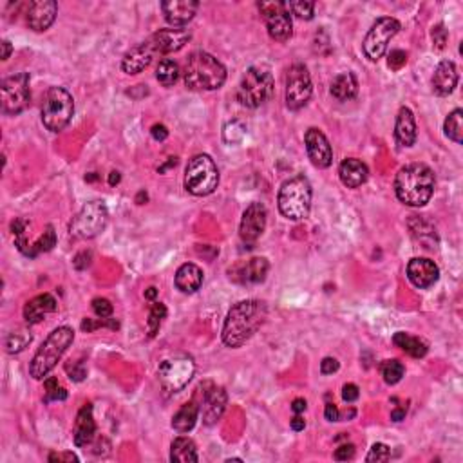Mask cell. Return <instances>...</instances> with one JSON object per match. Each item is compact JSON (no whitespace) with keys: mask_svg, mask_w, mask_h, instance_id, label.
Instances as JSON below:
<instances>
[{"mask_svg":"<svg viewBox=\"0 0 463 463\" xmlns=\"http://www.w3.org/2000/svg\"><path fill=\"white\" fill-rule=\"evenodd\" d=\"M353 456H355V445L351 444L340 445V447L335 451V459H337V462H348V459H353Z\"/></svg>","mask_w":463,"mask_h":463,"instance_id":"681fc988","label":"cell"},{"mask_svg":"<svg viewBox=\"0 0 463 463\" xmlns=\"http://www.w3.org/2000/svg\"><path fill=\"white\" fill-rule=\"evenodd\" d=\"M261 15L266 20L268 35L277 42H286L293 33L290 9L286 2H261Z\"/></svg>","mask_w":463,"mask_h":463,"instance_id":"5bb4252c","label":"cell"},{"mask_svg":"<svg viewBox=\"0 0 463 463\" xmlns=\"http://www.w3.org/2000/svg\"><path fill=\"white\" fill-rule=\"evenodd\" d=\"M219 184V170L208 154H197L184 169V189L192 196H210Z\"/></svg>","mask_w":463,"mask_h":463,"instance_id":"52a82bcc","label":"cell"},{"mask_svg":"<svg viewBox=\"0 0 463 463\" xmlns=\"http://www.w3.org/2000/svg\"><path fill=\"white\" fill-rule=\"evenodd\" d=\"M456 83H458V71L454 63L451 60L439 62L432 75V90L438 96H447L454 90Z\"/></svg>","mask_w":463,"mask_h":463,"instance_id":"d4e9b609","label":"cell"},{"mask_svg":"<svg viewBox=\"0 0 463 463\" xmlns=\"http://www.w3.org/2000/svg\"><path fill=\"white\" fill-rule=\"evenodd\" d=\"M380 373H382V377H384L385 384L395 385L402 380V377H404V373H405V368L400 360L392 358V360L382 362Z\"/></svg>","mask_w":463,"mask_h":463,"instance_id":"8d00e7d4","label":"cell"},{"mask_svg":"<svg viewBox=\"0 0 463 463\" xmlns=\"http://www.w3.org/2000/svg\"><path fill=\"white\" fill-rule=\"evenodd\" d=\"M120 180H122V176H120V172H110L109 174V184H110V187H114V184H118Z\"/></svg>","mask_w":463,"mask_h":463,"instance_id":"6125c7cd","label":"cell"},{"mask_svg":"<svg viewBox=\"0 0 463 463\" xmlns=\"http://www.w3.org/2000/svg\"><path fill=\"white\" fill-rule=\"evenodd\" d=\"M244 136H246V127L241 122H237V120L224 125L223 137L227 143H239Z\"/></svg>","mask_w":463,"mask_h":463,"instance_id":"ab89813d","label":"cell"},{"mask_svg":"<svg viewBox=\"0 0 463 463\" xmlns=\"http://www.w3.org/2000/svg\"><path fill=\"white\" fill-rule=\"evenodd\" d=\"M405 411H407V409H405V407L395 409V411H391V418H392V420H395V422H402V420H404Z\"/></svg>","mask_w":463,"mask_h":463,"instance_id":"94428289","label":"cell"},{"mask_svg":"<svg viewBox=\"0 0 463 463\" xmlns=\"http://www.w3.org/2000/svg\"><path fill=\"white\" fill-rule=\"evenodd\" d=\"M75 114L73 96L63 87H51L46 93L42 105V123L51 132H60L66 129Z\"/></svg>","mask_w":463,"mask_h":463,"instance_id":"ba28073f","label":"cell"},{"mask_svg":"<svg viewBox=\"0 0 463 463\" xmlns=\"http://www.w3.org/2000/svg\"><path fill=\"white\" fill-rule=\"evenodd\" d=\"M228 404V395L223 387L210 384V389L203 392V404H201L199 412L203 416L204 425L217 424L221 416H223L224 409Z\"/></svg>","mask_w":463,"mask_h":463,"instance_id":"ffe728a7","label":"cell"},{"mask_svg":"<svg viewBox=\"0 0 463 463\" xmlns=\"http://www.w3.org/2000/svg\"><path fill=\"white\" fill-rule=\"evenodd\" d=\"M407 277L416 288L427 290L438 281L439 270L435 261L425 259V257H415L407 264Z\"/></svg>","mask_w":463,"mask_h":463,"instance_id":"44dd1931","label":"cell"},{"mask_svg":"<svg viewBox=\"0 0 463 463\" xmlns=\"http://www.w3.org/2000/svg\"><path fill=\"white\" fill-rule=\"evenodd\" d=\"M58 304L56 298L49 293H42L38 297L31 298L24 308V318L28 324H38L43 321V317L49 313H55Z\"/></svg>","mask_w":463,"mask_h":463,"instance_id":"4316f807","label":"cell"},{"mask_svg":"<svg viewBox=\"0 0 463 463\" xmlns=\"http://www.w3.org/2000/svg\"><path fill=\"white\" fill-rule=\"evenodd\" d=\"M49 462L73 463V462H78V456L73 454V452H53V454H49Z\"/></svg>","mask_w":463,"mask_h":463,"instance_id":"db71d44e","label":"cell"},{"mask_svg":"<svg viewBox=\"0 0 463 463\" xmlns=\"http://www.w3.org/2000/svg\"><path fill=\"white\" fill-rule=\"evenodd\" d=\"M73 340H75V331L69 326H60L53 330L33 357L31 364H29V375L35 380H43L55 369L63 353L69 350Z\"/></svg>","mask_w":463,"mask_h":463,"instance_id":"277c9868","label":"cell"},{"mask_svg":"<svg viewBox=\"0 0 463 463\" xmlns=\"http://www.w3.org/2000/svg\"><path fill=\"white\" fill-rule=\"evenodd\" d=\"M324 416H326L328 422H338V418H340V412H338L337 405H335V404H326V411H324Z\"/></svg>","mask_w":463,"mask_h":463,"instance_id":"9f6ffc18","label":"cell"},{"mask_svg":"<svg viewBox=\"0 0 463 463\" xmlns=\"http://www.w3.org/2000/svg\"><path fill=\"white\" fill-rule=\"evenodd\" d=\"M66 371L69 373V377L76 382H82L83 378L87 377V371H85V368H83V362H73V368H71V364H67Z\"/></svg>","mask_w":463,"mask_h":463,"instance_id":"c3c4849f","label":"cell"},{"mask_svg":"<svg viewBox=\"0 0 463 463\" xmlns=\"http://www.w3.org/2000/svg\"><path fill=\"white\" fill-rule=\"evenodd\" d=\"M156 295H157V290L156 288H149V290L145 291V298H149V301H152V298H156Z\"/></svg>","mask_w":463,"mask_h":463,"instance_id":"be15d7a7","label":"cell"},{"mask_svg":"<svg viewBox=\"0 0 463 463\" xmlns=\"http://www.w3.org/2000/svg\"><path fill=\"white\" fill-rule=\"evenodd\" d=\"M405 63H407V53L405 51H402V49H395V51L389 53L387 66L391 67L392 71H398V69H402Z\"/></svg>","mask_w":463,"mask_h":463,"instance_id":"bcb514c9","label":"cell"},{"mask_svg":"<svg viewBox=\"0 0 463 463\" xmlns=\"http://www.w3.org/2000/svg\"><path fill=\"white\" fill-rule=\"evenodd\" d=\"M291 409H293V412L301 415V412L306 411V400H304V398H295L293 404H291Z\"/></svg>","mask_w":463,"mask_h":463,"instance_id":"6f0895ef","label":"cell"},{"mask_svg":"<svg viewBox=\"0 0 463 463\" xmlns=\"http://www.w3.org/2000/svg\"><path fill=\"white\" fill-rule=\"evenodd\" d=\"M190 36L192 35L187 29H160L152 36H149L147 42L160 55H169V53H176L183 49L184 43H189Z\"/></svg>","mask_w":463,"mask_h":463,"instance_id":"e0dca14e","label":"cell"},{"mask_svg":"<svg viewBox=\"0 0 463 463\" xmlns=\"http://www.w3.org/2000/svg\"><path fill=\"white\" fill-rule=\"evenodd\" d=\"M313 85L308 67L304 63H293L286 73V105L290 110L303 109L311 98Z\"/></svg>","mask_w":463,"mask_h":463,"instance_id":"4fadbf2b","label":"cell"},{"mask_svg":"<svg viewBox=\"0 0 463 463\" xmlns=\"http://www.w3.org/2000/svg\"><path fill=\"white\" fill-rule=\"evenodd\" d=\"M304 143H306L308 157L317 169H328L333 163V150H331L326 134L322 130L315 127L308 129L304 134Z\"/></svg>","mask_w":463,"mask_h":463,"instance_id":"9a60e30c","label":"cell"},{"mask_svg":"<svg viewBox=\"0 0 463 463\" xmlns=\"http://www.w3.org/2000/svg\"><path fill=\"white\" fill-rule=\"evenodd\" d=\"M444 130H445V136H447L449 140H452L454 143L463 142V110L462 109H454L451 114H449L447 118H445Z\"/></svg>","mask_w":463,"mask_h":463,"instance_id":"836d02e7","label":"cell"},{"mask_svg":"<svg viewBox=\"0 0 463 463\" xmlns=\"http://www.w3.org/2000/svg\"><path fill=\"white\" fill-rule=\"evenodd\" d=\"M358 397H360V392H358V387L355 384H345L342 387V398H344V402H355Z\"/></svg>","mask_w":463,"mask_h":463,"instance_id":"816d5d0a","label":"cell"},{"mask_svg":"<svg viewBox=\"0 0 463 463\" xmlns=\"http://www.w3.org/2000/svg\"><path fill=\"white\" fill-rule=\"evenodd\" d=\"M286 4H288V9H290V13L297 15L298 19H304V20L313 19V9H315L313 2L301 0V2H286Z\"/></svg>","mask_w":463,"mask_h":463,"instance_id":"60d3db41","label":"cell"},{"mask_svg":"<svg viewBox=\"0 0 463 463\" xmlns=\"http://www.w3.org/2000/svg\"><path fill=\"white\" fill-rule=\"evenodd\" d=\"M167 317V308L163 303H154L152 308L149 311V321H147V328H149V337H156V333L160 331L161 324Z\"/></svg>","mask_w":463,"mask_h":463,"instance_id":"f35d334b","label":"cell"},{"mask_svg":"<svg viewBox=\"0 0 463 463\" xmlns=\"http://www.w3.org/2000/svg\"><path fill=\"white\" fill-rule=\"evenodd\" d=\"M274 76L266 67H250L237 87V102L248 109H257L274 96Z\"/></svg>","mask_w":463,"mask_h":463,"instance_id":"8992f818","label":"cell"},{"mask_svg":"<svg viewBox=\"0 0 463 463\" xmlns=\"http://www.w3.org/2000/svg\"><path fill=\"white\" fill-rule=\"evenodd\" d=\"M266 217L268 212L263 203H251L244 210L243 219H241L239 224V236L243 243H256L263 236L264 228H266Z\"/></svg>","mask_w":463,"mask_h":463,"instance_id":"2e32d148","label":"cell"},{"mask_svg":"<svg viewBox=\"0 0 463 463\" xmlns=\"http://www.w3.org/2000/svg\"><path fill=\"white\" fill-rule=\"evenodd\" d=\"M338 368H340V364H338L337 358H333V357H326L324 360L321 362V373L322 375L337 373Z\"/></svg>","mask_w":463,"mask_h":463,"instance_id":"f907efd6","label":"cell"},{"mask_svg":"<svg viewBox=\"0 0 463 463\" xmlns=\"http://www.w3.org/2000/svg\"><path fill=\"white\" fill-rule=\"evenodd\" d=\"M93 311H95L100 318H109L110 315H113V304H110L107 298L96 297L95 301H93Z\"/></svg>","mask_w":463,"mask_h":463,"instance_id":"f6af8a7d","label":"cell"},{"mask_svg":"<svg viewBox=\"0 0 463 463\" xmlns=\"http://www.w3.org/2000/svg\"><path fill=\"white\" fill-rule=\"evenodd\" d=\"M107 221H109V210H107L105 203L103 201H90V203L83 204L78 216L73 219L69 232L75 239H93L105 230Z\"/></svg>","mask_w":463,"mask_h":463,"instance_id":"9c48e42d","label":"cell"},{"mask_svg":"<svg viewBox=\"0 0 463 463\" xmlns=\"http://www.w3.org/2000/svg\"><path fill=\"white\" fill-rule=\"evenodd\" d=\"M96 435V422L95 416H93V405L85 404L78 411V416H76L75 422V435H73V439H75L76 447H83V445L90 444L93 438Z\"/></svg>","mask_w":463,"mask_h":463,"instance_id":"cb8c5ba5","label":"cell"},{"mask_svg":"<svg viewBox=\"0 0 463 463\" xmlns=\"http://www.w3.org/2000/svg\"><path fill=\"white\" fill-rule=\"evenodd\" d=\"M150 134H152V137L156 140V142H165L167 137H169V130H167V127L163 125V123H156V125H152Z\"/></svg>","mask_w":463,"mask_h":463,"instance_id":"f5cc1de1","label":"cell"},{"mask_svg":"<svg viewBox=\"0 0 463 463\" xmlns=\"http://www.w3.org/2000/svg\"><path fill=\"white\" fill-rule=\"evenodd\" d=\"M391 458V449L387 447L385 444H375L369 451V454L365 456V462H387Z\"/></svg>","mask_w":463,"mask_h":463,"instance_id":"ee69618b","label":"cell"},{"mask_svg":"<svg viewBox=\"0 0 463 463\" xmlns=\"http://www.w3.org/2000/svg\"><path fill=\"white\" fill-rule=\"evenodd\" d=\"M395 137L398 145L412 147L416 142V122L415 114L409 107H402L397 116V125H395Z\"/></svg>","mask_w":463,"mask_h":463,"instance_id":"83f0119b","label":"cell"},{"mask_svg":"<svg viewBox=\"0 0 463 463\" xmlns=\"http://www.w3.org/2000/svg\"><path fill=\"white\" fill-rule=\"evenodd\" d=\"M13 48H11V42L9 40H2V60H8L9 55H11Z\"/></svg>","mask_w":463,"mask_h":463,"instance_id":"91938a15","label":"cell"},{"mask_svg":"<svg viewBox=\"0 0 463 463\" xmlns=\"http://www.w3.org/2000/svg\"><path fill=\"white\" fill-rule=\"evenodd\" d=\"M156 78L161 85H174L177 82V78H180V66L174 60L163 58L156 69Z\"/></svg>","mask_w":463,"mask_h":463,"instance_id":"e575fe53","label":"cell"},{"mask_svg":"<svg viewBox=\"0 0 463 463\" xmlns=\"http://www.w3.org/2000/svg\"><path fill=\"white\" fill-rule=\"evenodd\" d=\"M184 85L192 90H216L227 82V69L216 56L204 51L192 53L184 63Z\"/></svg>","mask_w":463,"mask_h":463,"instance_id":"3957f363","label":"cell"},{"mask_svg":"<svg viewBox=\"0 0 463 463\" xmlns=\"http://www.w3.org/2000/svg\"><path fill=\"white\" fill-rule=\"evenodd\" d=\"M197 447L194 439L187 436H180L170 445V462L174 463H196L197 462Z\"/></svg>","mask_w":463,"mask_h":463,"instance_id":"4dcf8cb0","label":"cell"},{"mask_svg":"<svg viewBox=\"0 0 463 463\" xmlns=\"http://www.w3.org/2000/svg\"><path fill=\"white\" fill-rule=\"evenodd\" d=\"M199 416V405L196 402H187L181 405L180 411L172 416V427L177 432H189L192 431L194 425Z\"/></svg>","mask_w":463,"mask_h":463,"instance_id":"1f68e13d","label":"cell"},{"mask_svg":"<svg viewBox=\"0 0 463 463\" xmlns=\"http://www.w3.org/2000/svg\"><path fill=\"white\" fill-rule=\"evenodd\" d=\"M338 176H340V181L348 189H358V187H362L368 181L369 170L365 167V163H362L360 160L348 157L338 167Z\"/></svg>","mask_w":463,"mask_h":463,"instance_id":"484cf974","label":"cell"},{"mask_svg":"<svg viewBox=\"0 0 463 463\" xmlns=\"http://www.w3.org/2000/svg\"><path fill=\"white\" fill-rule=\"evenodd\" d=\"M0 90H2V113L8 116L20 114L31 102L28 73H16L4 78Z\"/></svg>","mask_w":463,"mask_h":463,"instance_id":"8fae6325","label":"cell"},{"mask_svg":"<svg viewBox=\"0 0 463 463\" xmlns=\"http://www.w3.org/2000/svg\"><path fill=\"white\" fill-rule=\"evenodd\" d=\"M58 15V4L55 0H35L28 9V26L36 33L48 31Z\"/></svg>","mask_w":463,"mask_h":463,"instance_id":"ac0fdd59","label":"cell"},{"mask_svg":"<svg viewBox=\"0 0 463 463\" xmlns=\"http://www.w3.org/2000/svg\"><path fill=\"white\" fill-rule=\"evenodd\" d=\"M306 427V422H304L303 416H295V418H291V429L293 431H303V429Z\"/></svg>","mask_w":463,"mask_h":463,"instance_id":"680465c9","label":"cell"},{"mask_svg":"<svg viewBox=\"0 0 463 463\" xmlns=\"http://www.w3.org/2000/svg\"><path fill=\"white\" fill-rule=\"evenodd\" d=\"M157 53L154 51L152 46L145 40V42H142L140 46L130 49L129 53H125V56H123L122 60L123 73H127V75H140V73L145 71L147 67L152 63Z\"/></svg>","mask_w":463,"mask_h":463,"instance_id":"7402d4cb","label":"cell"},{"mask_svg":"<svg viewBox=\"0 0 463 463\" xmlns=\"http://www.w3.org/2000/svg\"><path fill=\"white\" fill-rule=\"evenodd\" d=\"M270 264L264 257H251L246 263L236 264L230 270V279L239 284H259L266 279Z\"/></svg>","mask_w":463,"mask_h":463,"instance_id":"d6986e66","label":"cell"},{"mask_svg":"<svg viewBox=\"0 0 463 463\" xmlns=\"http://www.w3.org/2000/svg\"><path fill=\"white\" fill-rule=\"evenodd\" d=\"M435 172L424 163H411L398 170L395 194L407 207H424L435 194Z\"/></svg>","mask_w":463,"mask_h":463,"instance_id":"7a4b0ae2","label":"cell"},{"mask_svg":"<svg viewBox=\"0 0 463 463\" xmlns=\"http://www.w3.org/2000/svg\"><path fill=\"white\" fill-rule=\"evenodd\" d=\"M400 31V22L391 16L378 19L364 38V53L371 62H378L385 55L389 40Z\"/></svg>","mask_w":463,"mask_h":463,"instance_id":"7c38bea8","label":"cell"},{"mask_svg":"<svg viewBox=\"0 0 463 463\" xmlns=\"http://www.w3.org/2000/svg\"><path fill=\"white\" fill-rule=\"evenodd\" d=\"M199 4L194 0H169L161 2V11L165 15V20L172 26H184L196 16Z\"/></svg>","mask_w":463,"mask_h":463,"instance_id":"603a6c76","label":"cell"},{"mask_svg":"<svg viewBox=\"0 0 463 463\" xmlns=\"http://www.w3.org/2000/svg\"><path fill=\"white\" fill-rule=\"evenodd\" d=\"M194 373H196V364L189 355H174L165 358L157 368L160 384L167 392H180L192 380Z\"/></svg>","mask_w":463,"mask_h":463,"instance_id":"30bf717a","label":"cell"},{"mask_svg":"<svg viewBox=\"0 0 463 463\" xmlns=\"http://www.w3.org/2000/svg\"><path fill=\"white\" fill-rule=\"evenodd\" d=\"M43 385H46V402L66 400V398H67L66 389L60 387L58 380H56V378H48V380L43 382Z\"/></svg>","mask_w":463,"mask_h":463,"instance_id":"b9f144b4","label":"cell"},{"mask_svg":"<svg viewBox=\"0 0 463 463\" xmlns=\"http://www.w3.org/2000/svg\"><path fill=\"white\" fill-rule=\"evenodd\" d=\"M203 284V270L197 264L187 263L176 271V288L181 293H196Z\"/></svg>","mask_w":463,"mask_h":463,"instance_id":"f1b7e54d","label":"cell"},{"mask_svg":"<svg viewBox=\"0 0 463 463\" xmlns=\"http://www.w3.org/2000/svg\"><path fill=\"white\" fill-rule=\"evenodd\" d=\"M31 340L33 337L28 330H16L13 333H9L8 338H6V350L11 355L20 353V351H24L31 344Z\"/></svg>","mask_w":463,"mask_h":463,"instance_id":"74e56055","label":"cell"},{"mask_svg":"<svg viewBox=\"0 0 463 463\" xmlns=\"http://www.w3.org/2000/svg\"><path fill=\"white\" fill-rule=\"evenodd\" d=\"M392 342H395L402 351H405V353L415 358H422L427 355V344H425L424 340H420L418 337H412V335L405 333V331L395 333Z\"/></svg>","mask_w":463,"mask_h":463,"instance_id":"d6a6232c","label":"cell"},{"mask_svg":"<svg viewBox=\"0 0 463 463\" xmlns=\"http://www.w3.org/2000/svg\"><path fill=\"white\" fill-rule=\"evenodd\" d=\"M96 328H110V330H118V322L114 318H100V321H95V318H83L82 322V330L87 331V333H93Z\"/></svg>","mask_w":463,"mask_h":463,"instance_id":"7bdbcfd3","label":"cell"},{"mask_svg":"<svg viewBox=\"0 0 463 463\" xmlns=\"http://www.w3.org/2000/svg\"><path fill=\"white\" fill-rule=\"evenodd\" d=\"M330 90L333 98H337L338 102H348V100L355 98L358 93L357 76L353 73H342V75L335 76Z\"/></svg>","mask_w":463,"mask_h":463,"instance_id":"f546056e","label":"cell"},{"mask_svg":"<svg viewBox=\"0 0 463 463\" xmlns=\"http://www.w3.org/2000/svg\"><path fill=\"white\" fill-rule=\"evenodd\" d=\"M56 246V232L53 228V224H48L46 227V232L42 236L35 241V243L29 246V256L28 257H36L42 251H49Z\"/></svg>","mask_w":463,"mask_h":463,"instance_id":"d590c367","label":"cell"},{"mask_svg":"<svg viewBox=\"0 0 463 463\" xmlns=\"http://www.w3.org/2000/svg\"><path fill=\"white\" fill-rule=\"evenodd\" d=\"M268 310L261 301H241L236 306H232L223 324L224 345L237 350L246 344L266 321Z\"/></svg>","mask_w":463,"mask_h":463,"instance_id":"6da1fadb","label":"cell"},{"mask_svg":"<svg viewBox=\"0 0 463 463\" xmlns=\"http://www.w3.org/2000/svg\"><path fill=\"white\" fill-rule=\"evenodd\" d=\"M311 184L304 176H295L284 181L277 196L279 210L286 219L301 221L310 214L311 208Z\"/></svg>","mask_w":463,"mask_h":463,"instance_id":"5b68a950","label":"cell"},{"mask_svg":"<svg viewBox=\"0 0 463 463\" xmlns=\"http://www.w3.org/2000/svg\"><path fill=\"white\" fill-rule=\"evenodd\" d=\"M431 35H432V42H435V48L436 49H444L445 43H447V38H449L447 29H445L442 24H438V26H435V28H432Z\"/></svg>","mask_w":463,"mask_h":463,"instance_id":"7dc6e473","label":"cell"},{"mask_svg":"<svg viewBox=\"0 0 463 463\" xmlns=\"http://www.w3.org/2000/svg\"><path fill=\"white\" fill-rule=\"evenodd\" d=\"M90 264V251H80L75 257V268L76 270H85Z\"/></svg>","mask_w":463,"mask_h":463,"instance_id":"11a10c76","label":"cell"}]
</instances>
